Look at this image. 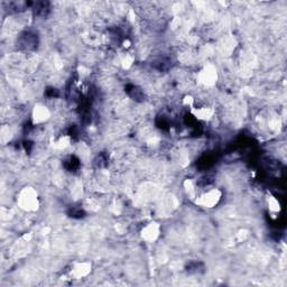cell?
Returning <instances> with one entry per match:
<instances>
[{
    "label": "cell",
    "mask_w": 287,
    "mask_h": 287,
    "mask_svg": "<svg viewBox=\"0 0 287 287\" xmlns=\"http://www.w3.org/2000/svg\"><path fill=\"white\" fill-rule=\"evenodd\" d=\"M18 203L20 208L25 211H35L38 208L37 192L31 187H26L22 190L18 197Z\"/></svg>",
    "instance_id": "1"
},
{
    "label": "cell",
    "mask_w": 287,
    "mask_h": 287,
    "mask_svg": "<svg viewBox=\"0 0 287 287\" xmlns=\"http://www.w3.org/2000/svg\"><path fill=\"white\" fill-rule=\"evenodd\" d=\"M222 193L218 188H211L208 192H205L202 194L199 199L196 200V204H199L203 208H213V206L219 203V201L221 200Z\"/></svg>",
    "instance_id": "2"
},
{
    "label": "cell",
    "mask_w": 287,
    "mask_h": 287,
    "mask_svg": "<svg viewBox=\"0 0 287 287\" xmlns=\"http://www.w3.org/2000/svg\"><path fill=\"white\" fill-rule=\"evenodd\" d=\"M197 79H199L200 83L206 85V87H211V85H213L217 82L218 79L217 70H215V67L213 65H206L200 71L199 75H197Z\"/></svg>",
    "instance_id": "3"
},
{
    "label": "cell",
    "mask_w": 287,
    "mask_h": 287,
    "mask_svg": "<svg viewBox=\"0 0 287 287\" xmlns=\"http://www.w3.org/2000/svg\"><path fill=\"white\" fill-rule=\"evenodd\" d=\"M159 235H160V227H159V224L156 222H150L146 224L141 232L143 240H145L146 242L156 241L157 239H158Z\"/></svg>",
    "instance_id": "4"
},
{
    "label": "cell",
    "mask_w": 287,
    "mask_h": 287,
    "mask_svg": "<svg viewBox=\"0 0 287 287\" xmlns=\"http://www.w3.org/2000/svg\"><path fill=\"white\" fill-rule=\"evenodd\" d=\"M91 263L82 262L76 263L71 268L70 275L74 278V280H82V278L87 277L90 273H91Z\"/></svg>",
    "instance_id": "5"
},
{
    "label": "cell",
    "mask_w": 287,
    "mask_h": 287,
    "mask_svg": "<svg viewBox=\"0 0 287 287\" xmlns=\"http://www.w3.org/2000/svg\"><path fill=\"white\" fill-rule=\"evenodd\" d=\"M49 110L45 106L37 105L33 110V120L34 124H42L49 118Z\"/></svg>",
    "instance_id": "6"
},
{
    "label": "cell",
    "mask_w": 287,
    "mask_h": 287,
    "mask_svg": "<svg viewBox=\"0 0 287 287\" xmlns=\"http://www.w3.org/2000/svg\"><path fill=\"white\" fill-rule=\"evenodd\" d=\"M268 205H269V209L274 212H278V211L281 210V206H280V202H278L275 197H269L268 200Z\"/></svg>",
    "instance_id": "7"
}]
</instances>
